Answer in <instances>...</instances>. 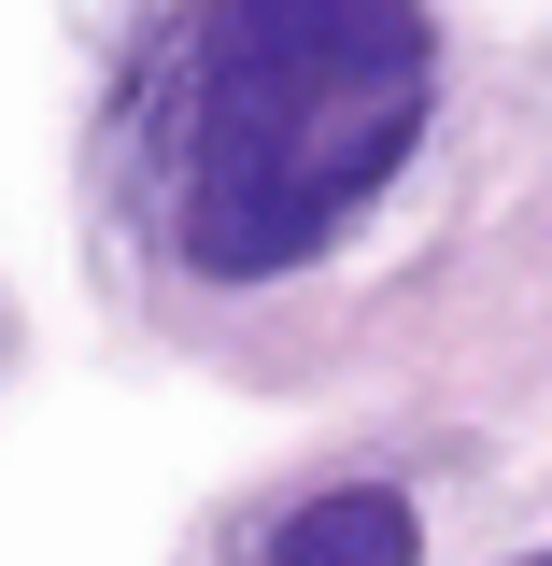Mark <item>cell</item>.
Here are the masks:
<instances>
[{
  "instance_id": "1",
  "label": "cell",
  "mask_w": 552,
  "mask_h": 566,
  "mask_svg": "<svg viewBox=\"0 0 552 566\" xmlns=\"http://www.w3.org/2000/svg\"><path fill=\"white\" fill-rule=\"evenodd\" d=\"M425 0H199L156 85V227L199 283H283L425 142Z\"/></svg>"
},
{
  "instance_id": "2",
  "label": "cell",
  "mask_w": 552,
  "mask_h": 566,
  "mask_svg": "<svg viewBox=\"0 0 552 566\" xmlns=\"http://www.w3.org/2000/svg\"><path fill=\"white\" fill-rule=\"evenodd\" d=\"M412 553H425V524H412V495H383V482L312 495V510L270 538V566H412Z\"/></svg>"
}]
</instances>
